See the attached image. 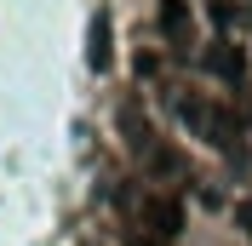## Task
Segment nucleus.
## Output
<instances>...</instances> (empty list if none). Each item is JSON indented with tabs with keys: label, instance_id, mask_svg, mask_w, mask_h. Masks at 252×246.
Listing matches in <instances>:
<instances>
[{
	"label": "nucleus",
	"instance_id": "obj_1",
	"mask_svg": "<svg viewBox=\"0 0 252 246\" xmlns=\"http://www.w3.org/2000/svg\"><path fill=\"white\" fill-rule=\"evenodd\" d=\"M172 115L195 132L201 143L223 149L229 160H241V138H247V109H229V103H206L201 92H172Z\"/></svg>",
	"mask_w": 252,
	"mask_h": 246
},
{
	"label": "nucleus",
	"instance_id": "obj_2",
	"mask_svg": "<svg viewBox=\"0 0 252 246\" xmlns=\"http://www.w3.org/2000/svg\"><path fill=\"white\" fill-rule=\"evenodd\" d=\"M138 217H143V235H149L155 246H172L178 235H184V206H178L172 189H166V195H149Z\"/></svg>",
	"mask_w": 252,
	"mask_h": 246
},
{
	"label": "nucleus",
	"instance_id": "obj_3",
	"mask_svg": "<svg viewBox=\"0 0 252 246\" xmlns=\"http://www.w3.org/2000/svg\"><path fill=\"white\" fill-rule=\"evenodd\" d=\"M155 23H160V34H166L172 58H189V52H195V12H189V0H160Z\"/></svg>",
	"mask_w": 252,
	"mask_h": 246
},
{
	"label": "nucleus",
	"instance_id": "obj_4",
	"mask_svg": "<svg viewBox=\"0 0 252 246\" xmlns=\"http://www.w3.org/2000/svg\"><path fill=\"white\" fill-rule=\"evenodd\" d=\"M201 63H206V75H218L223 86H241V80H247V46H235L229 34H218Z\"/></svg>",
	"mask_w": 252,
	"mask_h": 246
},
{
	"label": "nucleus",
	"instance_id": "obj_5",
	"mask_svg": "<svg viewBox=\"0 0 252 246\" xmlns=\"http://www.w3.org/2000/svg\"><path fill=\"white\" fill-rule=\"evenodd\" d=\"M121 126H126V149L138 154V160H149V154L160 149V132L149 126V115H143L138 97H126V103H121Z\"/></svg>",
	"mask_w": 252,
	"mask_h": 246
},
{
	"label": "nucleus",
	"instance_id": "obj_6",
	"mask_svg": "<svg viewBox=\"0 0 252 246\" xmlns=\"http://www.w3.org/2000/svg\"><path fill=\"white\" fill-rule=\"evenodd\" d=\"M86 63H92L97 75L115 63V29H109V12H97V17H92V34H86Z\"/></svg>",
	"mask_w": 252,
	"mask_h": 246
},
{
	"label": "nucleus",
	"instance_id": "obj_7",
	"mask_svg": "<svg viewBox=\"0 0 252 246\" xmlns=\"http://www.w3.org/2000/svg\"><path fill=\"white\" fill-rule=\"evenodd\" d=\"M241 17H247V6H235V0H212V23H218V29H223V34L235 29Z\"/></svg>",
	"mask_w": 252,
	"mask_h": 246
}]
</instances>
